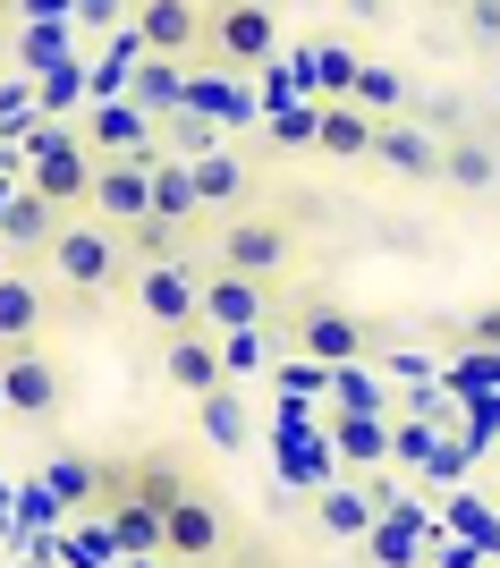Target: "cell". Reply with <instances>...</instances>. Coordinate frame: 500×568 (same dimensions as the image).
<instances>
[{"instance_id":"e0dca14e","label":"cell","mask_w":500,"mask_h":568,"mask_svg":"<svg viewBox=\"0 0 500 568\" xmlns=\"http://www.w3.org/2000/svg\"><path fill=\"white\" fill-rule=\"evenodd\" d=\"M195 416H204V442H213L221 458H246V450H255V416H246V382H221V390H204V399H195Z\"/></svg>"},{"instance_id":"484cf974","label":"cell","mask_w":500,"mask_h":568,"mask_svg":"<svg viewBox=\"0 0 500 568\" xmlns=\"http://www.w3.org/2000/svg\"><path fill=\"white\" fill-rule=\"evenodd\" d=\"M348 102H357L365 119H407V77L390 69V60H365L357 85H348Z\"/></svg>"},{"instance_id":"1f68e13d","label":"cell","mask_w":500,"mask_h":568,"mask_svg":"<svg viewBox=\"0 0 500 568\" xmlns=\"http://www.w3.org/2000/svg\"><path fill=\"white\" fill-rule=\"evenodd\" d=\"M162 144L178 153V162H195V153H213V144H221V119H204V111H170V119H162Z\"/></svg>"},{"instance_id":"3957f363","label":"cell","mask_w":500,"mask_h":568,"mask_svg":"<svg viewBox=\"0 0 500 568\" xmlns=\"http://www.w3.org/2000/svg\"><path fill=\"white\" fill-rule=\"evenodd\" d=\"M288 263H297V221L280 213H229L213 237V272H238V281H280Z\"/></svg>"},{"instance_id":"5bb4252c","label":"cell","mask_w":500,"mask_h":568,"mask_svg":"<svg viewBox=\"0 0 500 568\" xmlns=\"http://www.w3.org/2000/svg\"><path fill=\"white\" fill-rule=\"evenodd\" d=\"M162 382L178 390V399L221 390V339L213 332H162Z\"/></svg>"},{"instance_id":"cb8c5ba5","label":"cell","mask_w":500,"mask_h":568,"mask_svg":"<svg viewBox=\"0 0 500 568\" xmlns=\"http://www.w3.org/2000/svg\"><path fill=\"white\" fill-rule=\"evenodd\" d=\"M102 526H111V551L162 560V509H144V500H102Z\"/></svg>"},{"instance_id":"d4e9b609","label":"cell","mask_w":500,"mask_h":568,"mask_svg":"<svg viewBox=\"0 0 500 568\" xmlns=\"http://www.w3.org/2000/svg\"><path fill=\"white\" fill-rule=\"evenodd\" d=\"M357 69H365L357 43H314V51H306V94H314V102H348Z\"/></svg>"},{"instance_id":"b9f144b4","label":"cell","mask_w":500,"mask_h":568,"mask_svg":"<svg viewBox=\"0 0 500 568\" xmlns=\"http://www.w3.org/2000/svg\"><path fill=\"white\" fill-rule=\"evenodd\" d=\"M0 9H18V0H0Z\"/></svg>"},{"instance_id":"ee69618b","label":"cell","mask_w":500,"mask_h":568,"mask_svg":"<svg viewBox=\"0 0 500 568\" xmlns=\"http://www.w3.org/2000/svg\"><path fill=\"white\" fill-rule=\"evenodd\" d=\"M0 416H9V407H0Z\"/></svg>"},{"instance_id":"7c38bea8","label":"cell","mask_w":500,"mask_h":568,"mask_svg":"<svg viewBox=\"0 0 500 568\" xmlns=\"http://www.w3.org/2000/svg\"><path fill=\"white\" fill-rule=\"evenodd\" d=\"M136 43L153 60H195L204 51V0H136Z\"/></svg>"},{"instance_id":"4dcf8cb0","label":"cell","mask_w":500,"mask_h":568,"mask_svg":"<svg viewBox=\"0 0 500 568\" xmlns=\"http://www.w3.org/2000/svg\"><path fill=\"white\" fill-rule=\"evenodd\" d=\"M263 365H272V339H263V323H255V332H221V382H255Z\"/></svg>"},{"instance_id":"f1b7e54d","label":"cell","mask_w":500,"mask_h":568,"mask_svg":"<svg viewBox=\"0 0 500 568\" xmlns=\"http://www.w3.org/2000/svg\"><path fill=\"white\" fill-rule=\"evenodd\" d=\"M69 34H76V18H34V26L18 34V69H25V77L60 69V60H69Z\"/></svg>"},{"instance_id":"d6a6232c","label":"cell","mask_w":500,"mask_h":568,"mask_svg":"<svg viewBox=\"0 0 500 568\" xmlns=\"http://www.w3.org/2000/svg\"><path fill=\"white\" fill-rule=\"evenodd\" d=\"M323 526H331V535H365V526H374V500H365V484H339V493H323Z\"/></svg>"},{"instance_id":"4fadbf2b","label":"cell","mask_w":500,"mask_h":568,"mask_svg":"<svg viewBox=\"0 0 500 568\" xmlns=\"http://www.w3.org/2000/svg\"><path fill=\"white\" fill-rule=\"evenodd\" d=\"M365 162L390 170V179H441V136H432V128H416V119H374Z\"/></svg>"},{"instance_id":"7bdbcfd3","label":"cell","mask_w":500,"mask_h":568,"mask_svg":"<svg viewBox=\"0 0 500 568\" xmlns=\"http://www.w3.org/2000/svg\"><path fill=\"white\" fill-rule=\"evenodd\" d=\"M204 9H221V0H204Z\"/></svg>"},{"instance_id":"83f0119b","label":"cell","mask_w":500,"mask_h":568,"mask_svg":"<svg viewBox=\"0 0 500 568\" xmlns=\"http://www.w3.org/2000/svg\"><path fill=\"white\" fill-rule=\"evenodd\" d=\"M34 493H43L51 509H85V500H94V458H43Z\"/></svg>"},{"instance_id":"f35d334b","label":"cell","mask_w":500,"mask_h":568,"mask_svg":"<svg viewBox=\"0 0 500 568\" xmlns=\"http://www.w3.org/2000/svg\"><path fill=\"white\" fill-rule=\"evenodd\" d=\"M441 568H476V551H467V544H458V551H441Z\"/></svg>"},{"instance_id":"6da1fadb","label":"cell","mask_w":500,"mask_h":568,"mask_svg":"<svg viewBox=\"0 0 500 568\" xmlns=\"http://www.w3.org/2000/svg\"><path fill=\"white\" fill-rule=\"evenodd\" d=\"M18 162H25V187L43 195L51 213H85V187H94V153L69 119H25L18 128Z\"/></svg>"},{"instance_id":"ab89813d","label":"cell","mask_w":500,"mask_h":568,"mask_svg":"<svg viewBox=\"0 0 500 568\" xmlns=\"http://www.w3.org/2000/svg\"><path fill=\"white\" fill-rule=\"evenodd\" d=\"M229 568H255V560H229Z\"/></svg>"},{"instance_id":"603a6c76","label":"cell","mask_w":500,"mask_h":568,"mask_svg":"<svg viewBox=\"0 0 500 568\" xmlns=\"http://www.w3.org/2000/svg\"><path fill=\"white\" fill-rule=\"evenodd\" d=\"M187 493H204V484H187V467H178L170 450L127 458V500H144V509H178Z\"/></svg>"},{"instance_id":"44dd1931","label":"cell","mask_w":500,"mask_h":568,"mask_svg":"<svg viewBox=\"0 0 500 568\" xmlns=\"http://www.w3.org/2000/svg\"><path fill=\"white\" fill-rule=\"evenodd\" d=\"M441 179H450L458 195H492L500 187V144L492 136H450L441 144Z\"/></svg>"},{"instance_id":"ac0fdd59","label":"cell","mask_w":500,"mask_h":568,"mask_svg":"<svg viewBox=\"0 0 500 568\" xmlns=\"http://www.w3.org/2000/svg\"><path fill=\"white\" fill-rule=\"evenodd\" d=\"M331 450L357 475H374L381 458H390V416H381V407H339L331 416Z\"/></svg>"},{"instance_id":"7a4b0ae2","label":"cell","mask_w":500,"mask_h":568,"mask_svg":"<svg viewBox=\"0 0 500 568\" xmlns=\"http://www.w3.org/2000/svg\"><path fill=\"white\" fill-rule=\"evenodd\" d=\"M51 281L69 288L76 306H94V297H111L120 288V272H127V246H120V230L111 221H94V213H69L60 230H51Z\"/></svg>"},{"instance_id":"d590c367","label":"cell","mask_w":500,"mask_h":568,"mask_svg":"<svg viewBox=\"0 0 500 568\" xmlns=\"http://www.w3.org/2000/svg\"><path fill=\"white\" fill-rule=\"evenodd\" d=\"M390 450L399 458H432L441 442H432V425H390Z\"/></svg>"},{"instance_id":"74e56055","label":"cell","mask_w":500,"mask_h":568,"mask_svg":"<svg viewBox=\"0 0 500 568\" xmlns=\"http://www.w3.org/2000/svg\"><path fill=\"white\" fill-rule=\"evenodd\" d=\"M467 339H476V348H500V306H483L476 323H467Z\"/></svg>"},{"instance_id":"9a60e30c","label":"cell","mask_w":500,"mask_h":568,"mask_svg":"<svg viewBox=\"0 0 500 568\" xmlns=\"http://www.w3.org/2000/svg\"><path fill=\"white\" fill-rule=\"evenodd\" d=\"M187 179H195V213H246V195H255V179H246V162L229 153V144L195 153Z\"/></svg>"},{"instance_id":"52a82bcc","label":"cell","mask_w":500,"mask_h":568,"mask_svg":"<svg viewBox=\"0 0 500 568\" xmlns=\"http://www.w3.org/2000/svg\"><path fill=\"white\" fill-rule=\"evenodd\" d=\"M69 128L85 136V153H94V162H111V153H144V162H153V153H162V119H153V111H136L127 94L85 102V111H76Z\"/></svg>"},{"instance_id":"2e32d148","label":"cell","mask_w":500,"mask_h":568,"mask_svg":"<svg viewBox=\"0 0 500 568\" xmlns=\"http://www.w3.org/2000/svg\"><path fill=\"white\" fill-rule=\"evenodd\" d=\"M43 323H51V288L34 272H0V348L43 339Z\"/></svg>"},{"instance_id":"8992f818","label":"cell","mask_w":500,"mask_h":568,"mask_svg":"<svg viewBox=\"0 0 500 568\" xmlns=\"http://www.w3.org/2000/svg\"><path fill=\"white\" fill-rule=\"evenodd\" d=\"M162 162V153H153ZM153 162L144 153H111V162H94V187H85V213L111 221V230H136V221H153Z\"/></svg>"},{"instance_id":"f546056e","label":"cell","mask_w":500,"mask_h":568,"mask_svg":"<svg viewBox=\"0 0 500 568\" xmlns=\"http://www.w3.org/2000/svg\"><path fill=\"white\" fill-rule=\"evenodd\" d=\"M25 85H34V119H69L76 94H85V69H76V60H60V69L25 77Z\"/></svg>"},{"instance_id":"d6986e66","label":"cell","mask_w":500,"mask_h":568,"mask_svg":"<svg viewBox=\"0 0 500 568\" xmlns=\"http://www.w3.org/2000/svg\"><path fill=\"white\" fill-rule=\"evenodd\" d=\"M127 102H136V111H153V119L187 111V60H153V51H144L136 69H127Z\"/></svg>"},{"instance_id":"5b68a950","label":"cell","mask_w":500,"mask_h":568,"mask_svg":"<svg viewBox=\"0 0 500 568\" xmlns=\"http://www.w3.org/2000/svg\"><path fill=\"white\" fill-rule=\"evenodd\" d=\"M60 399H69V382H60V365H51L43 339L0 348V407H9L18 425H51V416H60Z\"/></svg>"},{"instance_id":"ba28073f","label":"cell","mask_w":500,"mask_h":568,"mask_svg":"<svg viewBox=\"0 0 500 568\" xmlns=\"http://www.w3.org/2000/svg\"><path fill=\"white\" fill-rule=\"evenodd\" d=\"M195 288H204L195 255H170V263H136V314L153 323V332H195Z\"/></svg>"},{"instance_id":"30bf717a","label":"cell","mask_w":500,"mask_h":568,"mask_svg":"<svg viewBox=\"0 0 500 568\" xmlns=\"http://www.w3.org/2000/svg\"><path fill=\"white\" fill-rule=\"evenodd\" d=\"M263 314H272V281H238V272H204L195 288V332H255Z\"/></svg>"},{"instance_id":"8fae6325","label":"cell","mask_w":500,"mask_h":568,"mask_svg":"<svg viewBox=\"0 0 500 568\" xmlns=\"http://www.w3.org/2000/svg\"><path fill=\"white\" fill-rule=\"evenodd\" d=\"M374 348V323H357V314H339V306H297V356H314L323 374H339V365H357V356Z\"/></svg>"},{"instance_id":"ffe728a7","label":"cell","mask_w":500,"mask_h":568,"mask_svg":"<svg viewBox=\"0 0 500 568\" xmlns=\"http://www.w3.org/2000/svg\"><path fill=\"white\" fill-rule=\"evenodd\" d=\"M60 221H69V213H51V204H43L34 187H18L9 204H0V246H9V255H43Z\"/></svg>"},{"instance_id":"277c9868","label":"cell","mask_w":500,"mask_h":568,"mask_svg":"<svg viewBox=\"0 0 500 568\" xmlns=\"http://www.w3.org/2000/svg\"><path fill=\"white\" fill-rule=\"evenodd\" d=\"M195 60H213V69H263V60H280V18L263 0H221V9H204V51Z\"/></svg>"},{"instance_id":"836d02e7","label":"cell","mask_w":500,"mask_h":568,"mask_svg":"<svg viewBox=\"0 0 500 568\" xmlns=\"http://www.w3.org/2000/svg\"><path fill=\"white\" fill-rule=\"evenodd\" d=\"M272 136H280V144H314V102H306V111H297V102L272 111Z\"/></svg>"},{"instance_id":"4316f807","label":"cell","mask_w":500,"mask_h":568,"mask_svg":"<svg viewBox=\"0 0 500 568\" xmlns=\"http://www.w3.org/2000/svg\"><path fill=\"white\" fill-rule=\"evenodd\" d=\"M153 221H170V230H187L195 221V179H187V162L162 144V162H153Z\"/></svg>"},{"instance_id":"7402d4cb","label":"cell","mask_w":500,"mask_h":568,"mask_svg":"<svg viewBox=\"0 0 500 568\" xmlns=\"http://www.w3.org/2000/svg\"><path fill=\"white\" fill-rule=\"evenodd\" d=\"M365 144H374V119L357 102H314V153H331V162H365Z\"/></svg>"},{"instance_id":"9c48e42d","label":"cell","mask_w":500,"mask_h":568,"mask_svg":"<svg viewBox=\"0 0 500 568\" xmlns=\"http://www.w3.org/2000/svg\"><path fill=\"white\" fill-rule=\"evenodd\" d=\"M221 551H229V518L213 509V493H187L178 509H162V560L213 568Z\"/></svg>"},{"instance_id":"8d00e7d4","label":"cell","mask_w":500,"mask_h":568,"mask_svg":"<svg viewBox=\"0 0 500 568\" xmlns=\"http://www.w3.org/2000/svg\"><path fill=\"white\" fill-rule=\"evenodd\" d=\"M120 0H69V18H85V26H127V18H111Z\"/></svg>"},{"instance_id":"e575fe53","label":"cell","mask_w":500,"mask_h":568,"mask_svg":"<svg viewBox=\"0 0 500 568\" xmlns=\"http://www.w3.org/2000/svg\"><path fill=\"white\" fill-rule=\"evenodd\" d=\"M458 9H467V34H476V43H500V0H458Z\"/></svg>"},{"instance_id":"60d3db41","label":"cell","mask_w":500,"mask_h":568,"mask_svg":"<svg viewBox=\"0 0 500 568\" xmlns=\"http://www.w3.org/2000/svg\"><path fill=\"white\" fill-rule=\"evenodd\" d=\"M263 9H280V0H263Z\"/></svg>"}]
</instances>
